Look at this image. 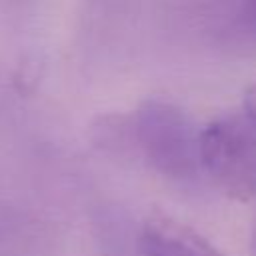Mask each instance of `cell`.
<instances>
[{
	"label": "cell",
	"mask_w": 256,
	"mask_h": 256,
	"mask_svg": "<svg viewBox=\"0 0 256 256\" xmlns=\"http://www.w3.org/2000/svg\"><path fill=\"white\" fill-rule=\"evenodd\" d=\"M198 132L188 114L162 98H146L130 118V134L162 174L192 176L198 168Z\"/></svg>",
	"instance_id": "obj_1"
},
{
	"label": "cell",
	"mask_w": 256,
	"mask_h": 256,
	"mask_svg": "<svg viewBox=\"0 0 256 256\" xmlns=\"http://www.w3.org/2000/svg\"><path fill=\"white\" fill-rule=\"evenodd\" d=\"M198 166L236 202L256 196V130L242 116H220L198 132Z\"/></svg>",
	"instance_id": "obj_2"
},
{
	"label": "cell",
	"mask_w": 256,
	"mask_h": 256,
	"mask_svg": "<svg viewBox=\"0 0 256 256\" xmlns=\"http://www.w3.org/2000/svg\"><path fill=\"white\" fill-rule=\"evenodd\" d=\"M142 256H226L192 226L166 216H148L138 232Z\"/></svg>",
	"instance_id": "obj_3"
},
{
	"label": "cell",
	"mask_w": 256,
	"mask_h": 256,
	"mask_svg": "<svg viewBox=\"0 0 256 256\" xmlns=\"http://www.w3.org/2000/svg\"><path fill=\"white\" fill-rule=\"evenodd\" d=\"M244 118L256 130V82L250 84L244 92Z\"/></svg>",
	"instance_id": "obj_4"
},
{
	"label": "cell",
	"mask_w": 256,
	"mask_h": 256,
	"mask_svg": "<svg viewBox=\"0 0 256 256\" xmlns=\"http://www.w3.org/2000/svg\"><path fill=\"white\" fill-rule=\"evenodd\" d=\"M244 8H246L248 16H252L256 20V0H244Z\"/></svg>",
	"instance_id": "obj_5"
},
{
	"label": "cell",
	"mask_w": 256,
	"mask_h": 256,
	"mask_svg": "<svg viewBox=\"0 0 256 256\" xmlns=\"http://www.w3.org/2000/svg\"><path fill=\"white\" fill-rule=\"evenodd\" d=\"M254 246H256V230H254Z\"/></svg>",
	"instance_id": "obj_6"
}]
</instances>
